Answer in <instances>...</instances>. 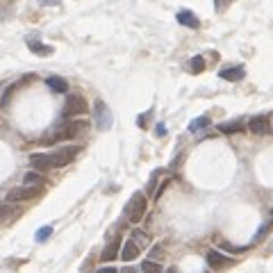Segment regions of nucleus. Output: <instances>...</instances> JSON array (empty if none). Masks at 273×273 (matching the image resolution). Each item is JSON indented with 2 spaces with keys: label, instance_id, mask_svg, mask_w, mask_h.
Returning <instances> with one entry per match:
<instances>
[{
  "label": "nucleus",
  "instance_id": "obj_1",
  "mask_svg": "<svg viewBox=\"0 0 273 273\" xmlns=\"http://www.w3.org/2000/svg\"><path fill=\"white\" fill-rule=\"evenodd\" d=\"M86 123L84 121H66V123H62L59 127H55L53 130V134L48 136V144H55V141H66V139H75L77 134H82V132L86 130Z\"/></svg>",
  "mask_w": 273,
  "mask_h": 273
},
{
  "label": "nucleus",
  "instance_id": "obj_2",
  "mask_svg": "<svg viewBox=\"0 0 273 273\" xmlns=\"http://www.w3.org/2000/svg\"><path fill=\"white\" fill-rule=\"evenodd\" d=\"M146 207H148L146 196L141 194V191H136V194H132V198L127 200V205H125V218L130 223H139L146 214Z\"/></svg>",
  "mask_w": 273,
  "mask_h": 273
},
{
  "label": "nucleus",
  "instance_id": "obj_3",
  "mask_svg": "<svg viewBox=\"0 0 273 273\" xmlns=\"http://www.w3.org/2000/svg\"><path fill=\"white\" fill-rule=\"evenodd\" d=\"M39 194H41V187L23 185V187H16V189H9L5 200H9V203H27V200H34Z\"/></svg>",
  "mask_w": 273,
  "mask_h": 273
},
{
  "label": "nucleus",
  "instance_id": "obj_4",
  "mask_svg": "<svg viewBox=\"0 0 273 273\" xmlns=\"http://www.w3.org/2000/svg\"><path fill=\"white\" fill-rule=\"evenodd\" d=\"M77 153H80V146H64V148H57L50 153V157H53V168H62L66 166V164H71L73 159L77 157Z\"/></svg>",
  "mask_w": 273,
  "mask_h": 273
},
{
  "label": "nucleus",
  "instance_id": "obj_5",
  "mask_svg": "<svg viewBox=\"0 0 273 273\" xmlns=\"http://www.w3.org/2000/svg\"><path fill=\"white\" fill-rule=\"evenodd\" d=\"M94 123L103 132L112 127V112H109V107L103 100H96V105H94Z\"/></svg>",
  "mask_w": 273,
  "mask_h": 273
},
{
  "label": "nucleus",
  "instance_id": "obj_6",
  "mask_svg": "<svg viewBox=\"0 0 273 273\" xmlns=\"http://www.w3.org/2000/svg\"><path fill=\"white\" fill-rule=\"evenodd\" d=\"M86 112V100L82 96H68L66 105H64V118L71 116H80V114Z\"/></svg>",
  "mask_w": 273,
  "mask_h": 273
},
{
  "label": "nucleus",
  "instance_id": "obj_7",
  "mask_svg": "<svg viewBox=\"0 0 273 273\" xmlns=\"http://www.w3.org/2000/svg\"><path fill=\"white\" fill-rule=\"evenodd\" d=\"M248 130L253 134H268L271 132V118L266 114H259V116H253L248 121Z\"/></svg>",
  "mask_w": 273,
  "mask_h": 273
},
{
  "label": "nucleus",
  "instance_id": "obj_8",
  "mask_svg": "<svg viewBox=\"0 0 273 273\" xmlns=\"http://www.w3.org/2000/svg\"><path fill=\"white\" fill-rule=\"evenodd\" d=\"M103 262H112V259H116V257H121V239L118 237H114L112 241H109L107 246H105V250H103Z\"/></svg>",
  "mask_w": 273,
  "mask_h": 273
},
{
  "label": "nucleus",
  "instance_id": "obj_9",
  "mask_svg": "<svg viewBox=\"0 0 273 273\" xmlns=\"http://www.w3.org/2000/svg\"><path fill=\"white\" fill-rule=\"evenodd\" d=\"M230 262H232V259H230V257H225L223 253H218V250H209V253H207V264H209L212 268L230 266Z\"/></svg>",
  "mask_w": 273,
  "mask_h": 273
},
{
  "label": "nucleus",
  "instance_id": "obj_10",
  "mask_svg": "<svg viewBox=\"0 0 273 273\" xmlns=\"http://www.w3.org/2000/svg\"><path fill=\"white\" fill-rule=\"evenodd\" d=\"M121 257H123V262H132V259H136L139 257V244H136L134 239L125 241L123 248H121Z\"/></svg>",
  "mask_w": 273,
  "mask_h": 273
},
{
  "label": "nucleus",
  "instance_id": "obj_11",
  "mask_svg": "<svg viewBox=\"0 0 273 273\" xmlns=\"http://www.w3.org/2000/svg\"><path fill=\"white\" fill-rule=\"evenodd\" d=\"M30 164L34 168H53V157H50V153H32Z\"/></svg>",
  "mask_w": 273,
  "mask_h": 273
},
{
  "label": "nucleus",
  "instance_id": "obj_12",
  "mask_svg": "<svg viewBox=\"0 0 273 273\" xmlns=\"http://www.w3.org/2000/svg\"><path fill=\"white\" fill-rule=\"evenodd\" d=\"M218 75H221L223 80H228V82H239L241 77L246 75V71H244V66H228V68H223Z\"/></svg>",
  "mask_w": 273,
  "mask_h": 273
},
{
  "label": "nucleus",
  "instance_id": "obj_13",
  "mask_svg": "<svg viewBox=\"0 0 273 273\" xmlns=\"http://www.w3.org/2000/svg\"><path fill=\"white\" fill-rule=\"evenodd\" d=\"M177 23H182V25H187V27H198L200 25V21L196 18V14H191L189 9H182V12H177Z\"/></svg>",
  "mask_w": 273,
  "mask_h": 273
},
{
  "label": "nucleus",
  "instance_id": "obj_14",
  "mask_svg": "<svg viewBox=\"0 0 273 273\" xmlns=\"http://www.w3.org/2000/svg\"><path fill=\"white\" fill-rule=\"evenodd\" d=\"M46 84H48L53 91H57V94H66L68 91V82L64 80V77H48Z\"/></svg>",
  "mask_w": 273,
  "mask_h": 273
},
{
  "label": "nucleus",
  "instance_id": "obj_15",
  "mask_svg": "<svg viewBox=\"0 0 273 273\" xmlns=\"http://www.w3.org/2000/svg\"><path fill=\"white\" fill-rule=\"evenodd\" d=\"M18 214L16 203H9V200H0V218H12Z\"/></svg>",
  "mask_w": 273,
  "mask_h": 273
},
{
  "label": "nucleus",
  "instance_id": "obj_16",
  "mask_svg": "<svg viewBox=\"0 0 273 273\" xmlns=\"http://www.w3.org/2000/svg\"><path fill=\"white\" fill-rule=\"evenodd\" d=\"M27 48H30L34 55H53V48H50V46H43L36 39H27Z\"/></svg>",
  "mask_w": 273,
  "mask_h": 273
},
{
  "label": "nucleus",
  "instance_id": "obj_17",
  "mask_svg": "<svg viewBox=\"0 0 273 273\" xmlns=\"http://www.w3.org/2000/svg\"><path fill=\"white\" fill-rule=\"evenodd\" d=\"M205 127H209V116H198L189 123V132H200Z\"/></svg>",
  "mask_w": 273,
  "mask_h": 273
},
{
  "label": "nucleus",
  "instance_id": "obj_18",
  "mask_svg": "<svg viewBox=\"0 0 273 273\" xmlns=\"http://www.w3.org/2000/svg\"><path fill=\"white\" fill-rule=\"evenodd\" d=\"M239 130H241V121H230V123H221L218 125V132H223V134H235Z\"/></svg>",
  "mask_w": 273,
  "mask_h": 273
},
{
  "label": "nucleus",
  "instance_id": "obj_19",
  "mask_svg": "<svg viewBox=\"0 0 273 273\" xmlns=\"http://www.w3.org/2000/svg\"><path fill=\"white\" fill-rule=\"evenodd\" d=\"M141 271L144 273H164V268L159 266L157 262H153V259H146V262L141 264Z\"/></svg>",
  "mask_w": 273,
  "mask_h": 273
},
{
  "label": "nucleus",
  "instance_id": "obj_20",
  "mask_svg": "<svg viewBox=\"0 0 273 273\" xmlns=\"http://www.w3.org/2000/svg\"><path fill=\"white\" fill-rule=\"evenodd\" d=\"M23 182H25V185H41V182H46V180H43V175H39V173L30 171V173H25Z\"/></svg>",
  "mask_w": 273,
  "mask_h": 273
},
{
  "label": "nucleus",
  "instance_id": "obj_21",
  "mask_svg": "<svg viewBox=\"0 0 273 273\" xmlns=\"http://www.w3.org/2000/svg\"><path fill=\"white\" fill-rule=\"evenodd\" d=\"M189 68H191V73H203V68H205V59L200 57V55H196V57L191 59Z\"/></svg>",
  "mask_w": 273,
  "mask_h": 273
},
{
  "label": "nucleus",
  "instance_id": "obj_22",
  "mask_svg": "<svg viewBox=\"0 0 273 273\" xmlns=\"http://www.w3.org/2000/svg\"><path fill=\"white\" fill-rule=\"evenodd\" d=\"M50 232H53V228L50 225H43L41 230H36V241H46L50 237Z\"/></svg>",
  "mask_w": 273,
  "mask_h": 273
},
{
  "label": "nucleus",
  "instance_id": "obj_23",
  "mask_svg": "<svg viewBox=\"0 0 273 273\" xmlns=\"http://www.w3.org/2000/svg\"><path fill=\"white\" fill-rule=\"evenodd\" d=\"M132 237H134V241H136V244H141V246L148 244V237H146L144 232H139V230H134V235H132Z\"/></svg>",
  "mask_w": 273,
  "mask_h": 273
},
{
  "label": "nucleus",
  "instance_id": "obj_24",
  "mask_svg": "<svg viewBox=\"0 0 273 273\" xmlns=\"http://www.w3.org/2000/svg\"><path fill=\"white\" fill-rule=\"evenodd\" d=\"M230 3H232V0H214V5H216V9H218V12H223V9H225Z\"/></svg>",
  "mask_w": 273,
  "mask_h": 273
},
{
  "label": "nucleus",
  "instance_id": "obj_25",
  "mask_svg": "<svg viewBox=\"0 0 273 273\" xmlns=\"http://www.w3.org/2000/svg\"><path fill=\"white\" fill-rule=\"evenodd\" d=\"M223 248H225V250H232V253H241V250H246V246H230V244H223Z\"/></svg>",
  "mask_w": 273,
  "mask_h": 273
},
{
  "label": "nucleus",
  "instance_id": "obj_26",
  "mask_svg": "<svg viewBox=\"0 0 273 273\" xmlns=\"http://www.w3.org/2000/svg\"><path fill=\"white\" fill-rule=\"evenodd\" d=\"M39 5H46V7H59V0H39Z\"/></svg>",
  "mask_w": 273,
  "mask_h": 273
},
{
  "label": "nucleus",
  "instance_id": "obj_27",
  "mask_svg": "<svg viewBox=\"0 0 273 273\" xmlns=\"http://www.w3.org/2000/svg\"><path fill=\"white\" fill-rule=\"evenodd\" d=\"M155 134H157V136H164V134H166V127H164V123H159V125H157Z\"/></svg>",
  "mask_w": 273,
  "mask_h": 273
},
{
  "label": "nucleus",
  "instance_id": "obj_28",
  "mask_svg": "<svg viewBox=\"0 0 273 273\" xmlns=\"http://www.w3.org/2000/svg\"><path fill=\"white\" fill-rule=\"evenodd\" d=\"M162 253H164V250H162V246H155V248H153V253H150V255H153V257H162Z\"/></svg>",
  "mask_w": 273,
  "mask_h": 273
},
{
  "label": "nucleus",
  "instance_id": "obj_29",
  "mask_svg": "<svg viewBox=\"0 0 273 273\" xmlns=\"http://www.w3.org/2000/svg\"><path fill=\"white\" fill-rule=\"evenodd\" d=\"M98 273H118V271H116V268H114V266H107V268H100Z\"/></svg>",
  "mask_w": 273,
  "mask_h": 273
},
{
  "label": "nucleus",
  "instance_id": "obj_30",
  "mask_svg": "<svg viewBox=\"0 0 273 273\" xmlns=\"http://www.w3.org/2000/svg\"><path fill=\"white\" fill-rule=\"evenodd\" d=\"M121 273H139V271H136V268H132V266H127V268H123Z\"/></svg>",
  "mask_w": 273,
  "mask_h": 273
},
{
  "label": "nucleus",
  "instance_id": "obj_31",
  "mask_svg": "<svg viewBox=\"0 0 273 273\" xmlns=\"http://www.w3.org/2000/svg\"><path fill=\"white\" fill-rule=\"evenodd\" d=\"M166 273H180V271H177V268L175 266H171V268H168V271Z\"/></svg>",
  "mask_w": 273,
  "mask_h": 273
},
{
  "label": "nucleus",
  "instance_id": "obj_32",
  "mask_svg": "<svg viewBox=\"0 0 273 273\" xmlns=\"http://www.w3.org/2000/svg\"><path fill=\"white\" fill-rule=\"evenodd\" d=\"M271 209H273V207H271Z\"/></svg>",
  "mask_w": 273,
  "mask_h": 273
}]
</instances>
